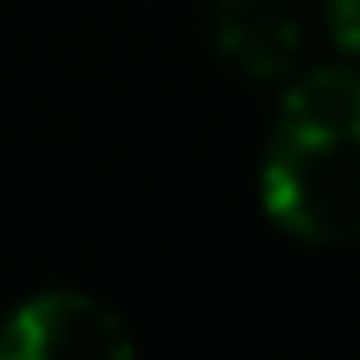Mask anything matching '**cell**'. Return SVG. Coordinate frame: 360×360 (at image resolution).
I'll return each mask as SVG.
<instances>
[{
	"label": "cell",
	"instance_id": "cell-3",
	"mask_svg": "<svg viewBox=\"0 0 360 360\" xmlns=\"http://www.w3.org/2000/svg\"><path fill=\"white\" fill-rule=\"evenodd\" d=\"M212 48L249 79H292L302 64V27L286 0H212Z\"/></svg>",
	"mask_w": 360,
	"mask_h": 360
},
{
	"label": "cell",
	"instance_id": "cell-4",
	"mask_svg": "<svg viewBox=\"0 0 360 360\" xmlns=\"http://www.w3.org/2000/svg\"><path fill=\"white\" fill-rule=\"evenodd\" d=\"M328 37L339 43V53L360 58V0H323Z\"/></svg>",
	"mask_w": 360,
	"mask_h": 360
},
{
	"label": "cell",
	"instance_id": "cell-1",
	"mask_svg": "<svg viewBox=\"0 0 360 360\" xmlns=\"http://www.w3.org/2000/svg\"><path fill=\"white\" fill-rule=\"evenodd\" d=\"M259 196L276 228L302 244L360 238V69L323 64L286 85Z\"/></svg>",
	"mask_w": 360,
	"mask_h": 360
},
{
	"label": "cell",
	"instance_id": "cell-2",
	"mask_svg": "<svg viewBox=\"0 0 360 360\" xmlns=\"http://www.w3.org/2000/svg\"><path fill=\"white\" fill-rule=\"evenodd\" d=\"M6 360H75V355H133L122 318L85 292H37L0 323Z\"/></svg>",
	"mask_w": 360,
	"mask_h": 360
}]
</instances>
